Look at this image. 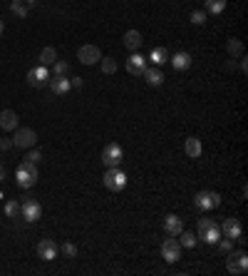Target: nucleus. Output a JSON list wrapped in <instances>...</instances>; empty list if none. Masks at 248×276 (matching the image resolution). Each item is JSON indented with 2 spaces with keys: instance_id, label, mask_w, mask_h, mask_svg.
<instances>
[{
  "instance_id": "obj_1",
  "label": "nucleus",
  "mask_w": 248,
  "mask_h": 276,
  "mask_svg": "<svg viewBox=\"0 0 248 276\" xmlns=\"http://www.w3.org/2000/svg\"><path fill=\"white\" fill-rule=\"evenodd\" d=\"M15 182H17L20 189H30V187H35V182H37V164L22 159L20 167H17V172H15Z\"/></svg>"
},
{
  "instance_id": "obj_2",
  "label": "nucleus",
  "mask_w": 248,
  "mask_h": 276,
  "mask_svg": "<svg viewBox=\"0 0 248 276\" xmlns=\"http://www.w3.org/2000/svg\"><path fill=\"white\" fill-rule=\"evenodd\" d=\"M196 232H199V239H204L206 244H216L219 239H221V229H219V224L214 222V219H199V224H196Z\"/></svg>"
},
{
  "instance_id": "obj_3",
  "label": "nucleus",
  "mask_w": 248,
  "mask_h": 276,
  "mask_svg": "<svg viewBox=\"0 0 248 276\" xmlns=\"http://www.w3.org/2000/svg\"><path fill=\"white\" fill-rule=\"evenodd\" d=\"M102 182H104V187H107L109 192H122V189L127 187V174H124L119 167H107Z\"/></svg>"
},
{
  "instance_id": "obj_4",
  "label": "nucleus",
  "mask_w": 248,
  "mask_h": 276,
  "mask_svg": "<svg viewBox=\"0 0 248 276\" xmlns=\"http://www.w3.org/2000/svg\"><path fill=\"white\" fill-rule=\"evenodd\" d=\"M226 269L236 276H244L248 272V254L241 252H229V259H226Z\"/></svg>"
},
{
  "instance_id": "obj_5",
  "label": "nucleus",
  "mask_w": 248,
  "mask_h": 276,
  "mask_svg": "<svg viewBox=\"0 0 248 276\" xmlns=\"http://www.w3.org/2000/svg\"><path fill=\"white\" fill-rule=\"evenodd\" d=\"M35 139H37L35 130H30V127H15L12 147H17V149H30V147L35 144Z\"/></svg>"
},
{
  "instance_id": "obj_6",
  "label": "nucleus",
  "mask_w": 248,
  "mask_h": 276,
  "mask_svg": "<svg viewBox=\"0 0 248 276\" xmlns=\"http://www.w3.org/2000/svg\"><path fill=\"white\" fill-rule=\"evenodd\" d=\"M162 257H164V262H169V264H176V262L181 259V244H179L176 237L164 239V244H162Z\"/></svg>"
},
{
  "instance_id": "obj_7",
  "label": "nucleus",
  "mask_w": 248,
  "mask_h": 276,
  "mask_svg": "<svg viewBox=\"0 0 248 276\" xmlns=\"http://www.w3.org/2000/svg\"><path fill=\"white\" fill-rule=\"evenodd\" d=\"M122 159H124V149H122L117 142H112V144H107V147L102 149V162H104L107 167H119Z\"/></svg>"
},
{
  "instance_id": "obj_8",
  "label": "nucleus",
  "mask_w": 248,
  "mask_h": 276,
  "mask_svg": "<svg viewBox=\"0 0 248 276\" xmlns=\"http://www.w3.org/2000/svg\"><path fill=\"white\" fill-rule=\"evenodd\" d=\"M194 204L201 209V212H209V209H216L221 204V194L219 192H199L194 197Z\"/></svg>"
},
{
  "instance_id": "obj_9",
  "label": "nucleus",
  "mask_w": 248,
  "mask_h": 276,
  "mask_svg": "<svg viewBox=\"0 0 248 276\" xmlns=\"http://www.w3.org/2000/svg\"><path fill=\"white\" fill-rule=\"evenodd\" d=\"M25 202L20 204V214H22V219L25 222H37L40 217H42V207L35 202V199H30V197H22Z\"/></svg>"
},
{
  "instance_id": "obj_10",
  "label": "nucleus",
  "mask_w": 248,
  "mask_h": 276,
  "mask_svg": "<svg viewBox=\"0 0 248 276\" xmlns=\"http://www.w3.org/2000/svg\"><path fill=\"white\" fill-rule=\"evenodd\" d=\"M77 60H80L82 65H94V62L102 60V52H99L97 45H82V47L77 50Z\"/></svg>"
},
{
  "instance_id": "obj_11",
  "label": "nucleus",
  "mask_w": 248,
  "mask_h": 276,
  "mask_svg": "<svg viewBox=\"0 0 248 276\" xmlns=\"http://www.w3.org/2000/svg\"><path fill=\"white\" fill-rule=\"evenodd\" d=\"M47 82H50V72H47L45 65L32 67V70L27 72V85H30V87H45Z\"/></svg>"
},
{
  "instance_id": "obj_12",
  "label": "nucleus",
  "mask_w": 248,
  "mask_h": 276,
  "mask_svg": "<svg viewBox=\"0 0 248 276\" xmlns=\"http://www.w3.org/2000/svg\"><path fill=\"white\" fill-rule=\"evenodd\" d=\"M219 229H221V237H226V239H239V237L244 234L241 222H239V219H234V217L224 219V224H221Z\"/></svg>"
},
{
  "instance_id": "obj_13",
  "label": "nucleus",
  "mask_w": 248,
  "mask_h": 276,
  "mask_svg": "<svg viewBox=\"0 0 248 276\" xmlns=\"http://www.w3.org/2000/svg\"><path fill=\"white\" fill-rule=\"evenodd\" d=\"M50 87H52V92L55 95H67L70 90H72V82H70V77L67 75H55V77H50V82H47Z\"/></svg>"
},
{
  "instance_id": "obj_14",
  "label": "nucleus",
  "mask_w": 248,
  "mask_h": 276,
  "mask_svg": "<svg viewBox=\"0 0 248 276\" xmlns=\"http://www.w3.org/2000/svg\"><path fill=\"white\" fill-rule=\"evenodd\" d=\"M144 70H147V60H144L139 52H132V55H129V60H127V72L137 77V75H142Z\"/></svg>"
},
{
  "instance_id": "obj_15",
  "label": "nucleus",
  "mask_w": 248,
  "mask_h": 276,
  "mask_svg": "<svg viewBox=\"0 0 248 276\" xmlns=\"http://www.w3.org/2000/svg\"><path fill=\"white\" fill-rule=\"evenodd\" d=\"M37 257H40L42 262H52V259L57 257V247H55V242H52V239H42V242L37 244Z\"/></svg>"
},
{
  "instance_id": "obj_16",
  "label": "nucleus",
  "mask_w": 248,
  "mask_h": 276,
  "mask_svg": "<svg viewBox=\"0 0 248 276\" xmlns=\"http://www.w3.org/2000/svg\"><path fill=\"white\" fill-rule=\"evenodd\" d=\"M169 62L174 65V70H189L194 65V57L186 50H179V52H174V57H169Z\"/></svg>"
},
{
  "instance_id": "obj_17",
  "label": "nucleus",
  "mask_w": 248,
  "mask_h": 276,
  "mask_svg": "<svg viewBox=\"0 0 248 276\" xmlns=\"http://www.w3.org/2000/svg\"><path fill=\"white\" fill-rule=\"evenodd\" d=\"M164 232H166L169 237H179V234L184 232V222H181L176 214H169V217H164Z\"/></svg>"
},
{
  "instance_id": "obj_18",
  "label": "nucleus",
  "mask_w": 248,
  "mask_h": 276,
  "mask_svg": "<svg viewBox=\"0 0 248 276\" xmlns=\"http://www.w3.org/2000/svg\"><path fill=\"white\" fill-rule=\"evenodd\" d=\"M142 42H144V37H142L139 30H127V32H124V45H127V50L137 52V50L142 47Z\"/></svg>"
},
{
  "instance_id": "obj_19",
  "label": "nucleus",
  "mask_w": 248,
  "mask_h": 276,
  "mask_svg": "<svg viewBox=\"0 0 248 276\" xmlns=\"http://www.w3.org/2000/svg\"><path fill=\"white\" fill-rule=\"evenodd\" d=\"M142 77H144V80H147L152 87H159V85L164 82V72H162L157 65H154V67H147V70L142 72Z\"/></svg>"
},
{
  "instance_id": "obj_20",
  "label": "nucleus",
  "mask_w": 248,
  "mask_h": 276,
  "mask_svg": "<svg viewBox=\"0 0 248 276\" xmlns=\"http://www.w3.org/2000/svg\"><path fill=\"white\" fill-rule=\"evenodd\" d=\"M0 127H2L5 132H12V130L17 127V115H15L12 110H2V112H0Z\"/></svg>"
},
{
  "instance_id": "obj_21",
  "label": "nucleus",
  "mask_w": 248,
  "mask_h": 276,
  "mask_svg": "<svg viewBox=\"0 0 248 276\" xmlns=\"http://www.w3.org/2000/svg\"><path fill=\"white\" fill-rule=\"evenodd\" d=\"M184 152H186V157H191V159H199V157H201V139H196V137H189V139L184 142Z\"/></svg>"
},
{
  "instance_id": "obj_22",
  "label": "nucleus",
  "mask_w": 248,
  "mask_h": 276,
  "mask_svg": "<svg viewBox=\"0 0 248 276\" xmlns=\"http://www.w3.org/2000/svg\"><path fill=\"white\" fill-rule=\"evenodd\" d=\"M171 55H169V50L166 47H152V52H149V60L159 67V65H164L166 60H169Z\"/></svg>"
},
{
  "instance_id": "obj_23",
  "label": "nucleus",
  "mask_w": 248,
  "mask_h": 276,
  "mask_svg": "<svg viewBox=\"0 0 248 276\" xmlns=\"http://www.w3.org/2000/svg\"><path fill=\"white\" fill-rule=\"evenodd\" d=\"M55 62H57V50H55V47H42V52H40V65L50 67V65H55Z\"/></svg>"
},
{
  "instance_id": "obj_24",
  "label": "nucleus",
  "mask_w": 248,
  "mask_h": 276,
  "mask_svg": "<svg viewBox=\"0 0 248 276\" xmlns=\"http://www.w3.org/2000/svg\"><path fill=\"white\" fill-rule=\"evenodd\" d=\"M226 10V0H206V15H219Z\"/></svg>"
},
{
  "instance_id": "obj_25",
  "label": "nucleus",
  "mask_w": 248,
  "mask_h": 276,
  "mask_svg": "<svg viewBox=\"0 0 248 276\" xmlns=\"http://www.w3.org/2000/svg\"><path fill=\"white\" fill-rule=\"evenodd\" d=\"M226 50H229L234 57H244V42L236 40V37H231V40L226 42Z\"/></svg>"
},
{
  "instance_id": "obj_26",
  "label": "nucleus",
  "mask_w": 248,
  "mask_h": 276,
  "mask_svg": "<svg viewBox=\"0 0 248 276\" xmlns=\"http://www.w3.org/2000/svg\"><path fill=\"white\" fill-rule=\"evenodd\" d=\"M176 239H179V244H181V247H186V249H194V247H196V242H199L191 232H181Z\"/></svg>"
},
{
  "instance_id": "obj_27",
  "label": "nucleus",
  "mask_w": 248,
  "mask_h": 276,
  "mask_svg": "<svg viewBox=\"0 0 248 276\" xmlns=\"http://www.w3.org/2000/svg\"><path fill=\"white\" fill-rule=\"evenodd\" d=\"M99 65H102V72H104V75H114V72H117V62H114V57H102Z\"/></svg>"
},
{
  "instance_id": "obj_28",
  "label": "nucleus",
  "mask_w": 248,
  "mask_h": 276,
  "mask_svg": "<svg viewBox=\"0 0 248 276\" xmlns=\"http://www.w3.org/2000/svg\"><path fill=\"white\" fill-rule=\"evenodd\" d=\"M5 214H7V217H12V219H15V217H17V214H20V204H17V202H15V199H7V202H5Z\"/></svg>"
},
{
  "instance_id": "obj_29",
  "label": "nucleus",
  "mask_w": 248,
  "mask_h": 276,
  "mask_svg": "<svg viewBox=\"0 0 248 276\" xmlns=\"http://www.w3.org/2000/svg\"><path fill=\"white\" fill-rule=\"evenodd\" d=\"M10 7H12V12H15L17 17H25V15H27V5H22L20 0H12V5H10Z\"/></svg>"
},
{
  "instance_id": "obj_30",
  "label": "nucleus",
  "mask_w": 248,
  "mask_h": 276,
  "mask_svg": "<svg viewBox=\"0 0 248 276\" xmlns=\"http://www.w3.org/2000/svg\"><path fill=\"white\" fill-rule=\"evenodd\" d=\"M191 22H194V25H204V22H206V12H204V10H194V12H191Z\"/></svg>"
},
{
  "instance_id": "obj_31",
  "label": "nucleus",
  "mask_w": 248,
  "mask_h": 276,
  "mask_svg": "<svg viewBox=\"0 0 248 276\" xmlns=\"http://www.w3.org/2000/svg\"><path fill=\"white\" fill-rule=\"evenodd\" d=\"M52 67H55V75H67V72H70V65H67L65 60H57Z\"/></svg>"
},
{
  "instance_id": "obj_32",
  "label": "nucleus",
  "mask_w": 248,
  "mask_h": 276,
  "mask_svg": "<svg viewBox=\"0 0 248 276\" xmlns=\"http://www.w3.org/2000/svg\"><path fill=\"white\" fill-rule=\"evenodd\" d=\"M216 244H219V249H221L224 254H229V252L234 249V239H226V237H224V239H219Z\"/></svg>"
},
{
  "instance_id": "obj_33",
  "label": "nucleus",
  "mask_w": 248,
  "mask_h": 276,
  "mask_svg": "<svg viewBox=\"0 0 248 276\" xmlns=\"http://www.w3.org/2000/svg\"><path fill=\"white\" fill-rule=\"evenodd\" d=\"M62 254H65V257H70V259H72V257H75V254H77V247H75V244H70V242H67V244H62Z\"/></svg>"
},
{
  "instance_id": "obj_34",
  "label": "nucleus",
  "mask_w": 248,
  "mask_h": 276,
  "mask_svg": "<svg viewBox=\"0 0 248 276\" xmlns=\"http://www.w3.org/2000/svg\"><path fill=\"white\" fill-rule=\"evenodd\" d=\"M25 159H27V162H32V164H37V162L42 159V154H40L37 149H32V152H27V154H25Z\"/></svg>"
},
{
  "instance_id": "obj_35",
  "label": "nucleus",
  "mask_w": 248,
  "mask_h": 276,
  "mask_svg": "<svg viewBox=\"0 0 248 276\" xmlns=\"http://www.w3.org/2000/svg\"><path fill=\"white\" fill-rule=\"evenodd\" d=\"M10 147H12V139H7V137H2V139H0V149H2V152H7Z\"/></svg>"
},
{
  "instance_id": "obj_36",
  "label": "nucleus",
  "mask_w": 248,
  "mask_h": 276,
  "mask_svg": "<svg viewBox=\"0 0 248 276\" xmlns=\"http://www.w3.org/2000/svg\"><path fill=\"white\" fill-rule=\"evenodd\" d=\"M70 82H72L75 87H82V85H84V80H82V77H75V80H70Z\"/></svg>"
},
{
  "instance_id": "obj_37",
  "label": "nucleus",
  "mask_w": 248,
  "mask_h": 276,
  "mask_svg": "<svg viewBox=\"0 0 248 276\" xmlns=\"http://www.w3.org/2000/svg\"><path fill=\"white\" fill-rule=\"evenodd\" d=\"M2 179H5V167L0 164V182H2Z\"/></svg>"
},
{
  "instance_id": "obj_38",
  "label": "nucleus",
  "mask_w": 248,
  "mask_h": 276,
  "mask_svg": "<svg viewBox=\"0 0 248 276\" xmlns=\"http://www.w3.org/2000/svg\"><path fill=\"white\" fill-rule=\"evenodd\" d=\"M32 5H37V0H27V7H32Z\"/></svg>"
},
{
  "instance_id": "obj_39",
  "label": "nucleus",
  "mask_w": 248,
  "mask_h": 276,
  "mask_svg": "<svg viewBox=\"0 0 248 276\" xmlns=\"http://www.w3.org/2000/svg\"><path fill=\"white\" fill-rule=\"evenodd\" d=\"M2 30H5V25H2V20H0V35H2Z\"/></svg>"
},
{
  "instance_id": "obj_40",
  "label": "nucleus",
  "mask_w": 248,
  "mask_h": 276,
  "mask_svg": "<svg viewBox=\"0 0 248 276\" xmlns=\"http://www.w3.org/2000/svg\"><path fill=\"white\" fill-rule=\"evenodd\" d=\"M0 199H2V194H0Z\"/></svg>"
}]
</instances>
